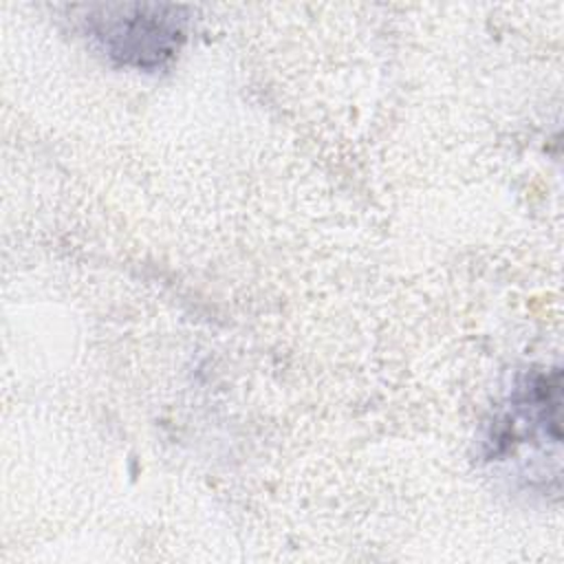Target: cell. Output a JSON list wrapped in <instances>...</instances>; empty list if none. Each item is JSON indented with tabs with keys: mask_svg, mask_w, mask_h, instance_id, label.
<instances>
[{
	"mask_svg": "<svg viewBox=\"0 0 564 564\" xmlns=\"http://www.w3.org/2000/svg\"><path fill=\"white\" fill-rule=\"evenodd\" d=\"M86 31L121 66L156 68L185 40L183 9L174 4H110L88 11Z\"/></svg>",
	"mask_w": 564,
	"mask_h": 564,
	"instance_id": "obj_1",
	"label": "cell"
},
{
	"mask_svg": "<svg viewBox=\"0 0 564 564\" xmlns=\"http://www.w3.org/2000/svg\"><path fill=\"white\" fill-rule=\"evenodd\" d=\"M560 443V370H531L520 377L487 438L489 460H502L522 445Z\"/></svg>",
	"mask_w": 564,
	"mask_h": 564,
	"instance_id": "obj_2",
	"label": "cell"
}]
</instances>
